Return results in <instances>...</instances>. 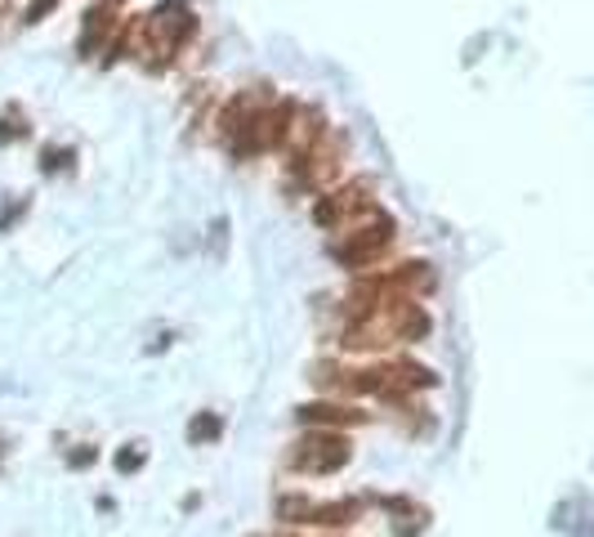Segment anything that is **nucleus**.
<instances>
[{"label":"nucleus","instance_id":"obj_1","mask_svg":"<svg viewBox=\"0 0 594 537\" xmlns=\"http://www.w3.org/2000/svg\"><path fill=\"white\" fill-rule=\"evenodd\" d=\"M389 242H394V220H389L385 210H376V215H367V220L348 225V229L331 242V256H335L340 269L363 273L367 265H376V260L389 251Z\"/></svg>","mask_w":594,"mask_h":537},{"label":"nucleus","instance_id":"obj_2","mask_svg":"<svg viewBox=\"0 0 594 537\" xmlns=\"http://www.w3.org/2000/svg\"><path fill=\"white\" fill-rule=\"evenodd\" d=\"M348 457H353V448L340 430H309V435L291 448V466L304 475H335L348 466Z\"/></svg>","mask_w":594,"mask_h":537},{"label":"nucleus","instance_id":"obj_3","mask_svg":"<svg viewBox=\"0 0 594 537\" xmlns=\"http://www.w3.org/2000/svg\"><path fill=\"white\" fill-rule=\"evenodd\" d=\"M381 206L363 193V188H335V193H322L313 202V220L317 229H331V234H344L348 225H358L367 220V215H376Z\"/></svg>","mask_w":594,"mask_h":537},{"label":"nucleus","instance_id":"obj_4","mask_svg":"<svg viewBox=\"0 0 594 537\" xmlns=\"http://www.w3.org/2000/svg\"><path fill=\"white\" fill-rule=\"evenodd\" d=\"M295 416H300V425H309V430H344V425H363V421H367L358 407L335 403V399L304 403V407H295Z\"/></svg>","mask_w":594,"mask_h":537},{"label":"nucleus","instance_id":"obj_5","mask_svg":"<svg viewBox=\"0 0 594 537\" xmlns=\"http://www.w3.org/2000/svg\"><path fill=\"white\" fill-rule=\"evenodd\" d=\"M358 502H326V506H309V519L304 524H313V528H344V524H353L358 519Z\"/></svg>","mask_w":594,"mask_h":537},{"label":"nucleus","instance_id":"obj_6","mask_svg":"<svg viewBox=\"0 0 594 537\" xmlns=\"http://www.w3.org/2000/svg\"><path fill=\"white\" fill-rule=\"evenodd\" d=\"M223 435V421L215 416V412H197L192 421H188V444L192 448H201V444H215Z\"/></svg>","mask_w":594,"mask_h":537},{"label":"nucleus","instance_id":"obj_7","mask_svg":"<svg viewBox=\"0 0 594 537\" xmlns=\"http://www.w3.org/2000/svg\"><path fill=\"white\" fill-rule=\"evenodd\" d=\"M139 466H144V453H139L135 444H126L122 453H116V471H122V475H135Z\"/></svg>","mask_w":594,"mask_h":537},{"label":"nucleus","instance_id":"obj_8","mask_svg":"<svg viewBox=\"0 0 594 537\" xmlns=\"http://www.w3.org/2000/svg\"><path fill=\"white\" fill-rule=\"evenodd\" d=\"M50 10H54V0H37V6L28 10V23H41V19L50 14Z\"/></svg>","mask_w":594,"mask_h":537},{"label":"nucleus","instance_id":"obj_9","mask_svg":"<svg viewBox=\"0 0 594 537\" xmlns=\"http://www.w3.org/2000/svg\"><path fill=\"white\" fill-rule=\"evenodd\" d=\"M90 462H94V448H81V453H72V457H67V466H76V471H81V466H90Z\"/></svg>","mask_w":594,"mask_h":537},{"label":"nucleus","instance_id":"obj_10","mask_svg":"<svg viewBox=\"0 0 594 537\" xmlns=\"http://www.w3.org/2000/svg\"><path fill=\"white\" fill-rule=\"evenodd\" d=\"M260 537H291V533H260Z\"/></svg>","mask_w":594,"mask_h":537}]
</instances>
